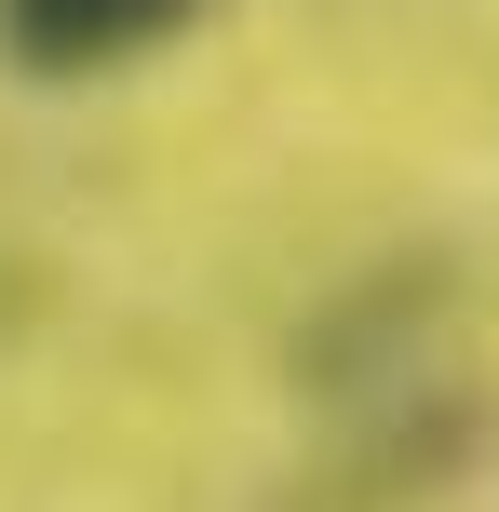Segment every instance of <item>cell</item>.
I'll return each instance as SVG.
<instances>
[{
  "mask_svg": "<svg viewBox=\"0 0 499 512\" xmlns=\"http://www.w3.org/2000/svg\"><path fill=\"white\" fill-rule=\"evenodd\" d=\"M216 0H0V54H14L27 81H108L135 68V54L189 41Z\"/></svg>",
  "mask_w": 499,
  "mask_h": 512,
  "instance_id": "cell-1",
  "label": "cell"
}]
</instances>
